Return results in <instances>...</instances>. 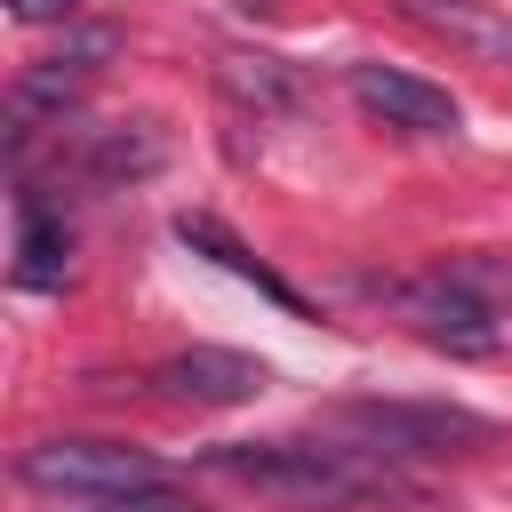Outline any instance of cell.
<instances>
[{"label":"cell","mask_w":512,"mask_h":512,"mask_svg":"<svg viewBox=\"0 0 512 512\" xmlns=\"http://www.w3.org/2000/svg\"><path fill=\"white\" fill-rule=\"evenodd\" d=\"M208 472H224L232 488H256L272 504H296V512H344V504L400 488L376 448H336V440H224V448H208Z\"/></svg>","instance_id":"cell-1"},{"label":"cell","mask_w":512,"mask_h":512,"mask_svg":"<svg viewBox=\"0 0 512 512\" xmlns=\"http://www.w3.org/2000/svg\"><path fill=\"white\" fill-rule=\"evenodd\" d=\"M16 472H24L32 488H48V496H80V504H120V496L168 488V472H160L144 448H128V440H80V432L24 448Z\"/></svg>","instance_id":"cell-2"},{"label":"cell","mask_w":512,"mask_h":512,"mask_svg":"<svg viewBox=\"0 0 512 512\" xmlns=\"http://www.w3.org/2000/svg\"><path fill=\"white\" fill-rule=\"evenodd\" d=\"M344 424L376 456H464V448L488 440V416L448 408V400H352Z\"/></svg>","instance_id":"cell-3"},{"label":"cell","mask_w":512,"mask_h":512,"mask_svg":"<svg viewBox=\"0 0 512 512\" xmlns=\"http://www.w3.org/2000/svg\"><path fill=\"white\" fill-rule=\"evenodd\" d=\"M264 384H272V368L248 360V352H224V344H192V352H168L152 368V392L176 400V408H240Z\"/></svg>","instance_id":"cell-4"},{"label":"cell","mask_w":512,"mask_h":512,"mask_svg":"<svg viewBox=\"0 0 512 512\" xmlns=\"http://www.w3.org/2000/svg\"><path fill=\"white\" fill-rule=\"evenodd\" d=\"M352 96H360V112H376L384 128H408V136H448L464 120L440 80L400 72V64H352Z\"/></svg>","instance_id":"cell-5"},{"label":"cell","mask_w":512,"mask_h":512,"mask_svg":"<svg viewBox=\"0 0 512 512\" xmlns=\"http://www.w3.org/2000/svg\"><path fill=\"white\" fill-rule=\"evenodd\" d=\"M408 24H424L432 40H448L472 64H512V16L496 0H400Z\"/></svg>","instance_id":"cell-6"},{"label":"cell","mask_w":512,"mask_h":512,"mask_svg":"<svg viewBox=\"0 0 512 512\" xmlns=\"http://www.w3.org/2000/svg\"><path fill=\"white\" fill-rule=\"evenodd\" d=\"M408 320H416V336L440 344V352H496V312H488L472 288H456V280L416 288V296H408Z\"/></svg>","instance_id":"cell-7"},{"label":"cell","mask_w":512,"mask_h":512,"mask_svg":"<svg viewBox=\"0 0 512 512\" xmlns=\"http://www.w3.org/2000/svg\"><path fill=\"white\" fill-rule=\"evenodd\" d=\"M16 280L24 288H64L72 280V232H64V216H48V200H32L24 192V208H16Z\"/></svg>","instance_id":"cell-8"},{"label":"cell","mask_w":512,"mask_h":512,"mask_svg":"<svg viewBox=\"0 0 512 512\" xmlns=\"http://www.w3.org/2000/svg\"><path fill=\"white\" fill-rule=\"evenodd\" d=\"M176 240H184V248H200V256H216V264H224L232 280H248V288H264L272 304H288V312H304V296H296V288H288V280H280L272 264H256V256H248V248H240V240H232V232H224L216 216H176Z\"/></svg>","instance_id":"cell-9"},{"label":"cell","mask_w":512,"mask_h":512,"mask_svg":"<svg viewBox=\"0 0 512 512\" xmlns=\"http://www.w3.org/2000/svg\"><path fill=\"white\" fill-rule=\"evenodd\" d=\"M216 80H224V96H240V104H256V112H288V104H296V72H288L280 56H224Z\"/></svg>","instance_id":"cell-10"},{"label":"cell","mask_w":512,"mask_h":512,"mask_svg":"<svg viewBox=\"0 0 512 512\" xmlns=\"http://www.w3.org/2000/svg\"><path fill=\"white\" fill-rule=\"evenodd\" d=\"M160 128L152 120H120V128H96V144H88V168L96 176H144V168H160Z\"/></svg>","instance_id":"cell-11"},{"label":"cell","mask_w":512,"mask_h":512,"mask_svg":"<svg viewBox=\"0 0 512 512\" xmlns=\"http://www.w3.org/2000/svg\"><path fill=\"white\" fill-rule=\"evenodd\" d=\"M80 8H88V0H8L16 24H72Z\"/></svg>","instance_id":"cell-12"},{"label":"cell","mask_w":512,"mask_h":512,"mask_svg":"<svg viewBox=\"0 0 512 512\" xmlns=\"http://www.w3.org/2000/svg\"><path fill=\"white\" fill-rule=\"evenodd\" d=\"M96 512H200V504H184V496H168V488H144V496H120V504H96Z\"/></svg>","instance_id":"cell-13"}]
</instances>
